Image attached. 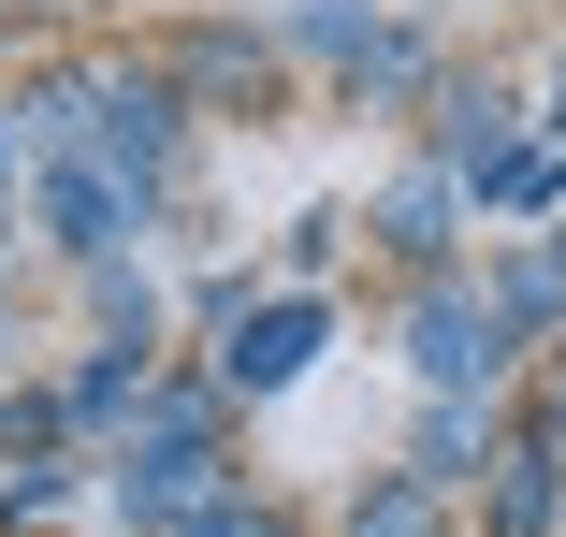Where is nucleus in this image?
Returning <instances> with one entry per match:
<instances>
[{
  "instance_id": "nucleus-1",
  "label": "nucleus",
  "mask_w": 566,
  "mask_h": 537,
  "mask_svg": "<svg viewBox=\"0 0 566 537\" xmlns=\"http://www.w3.org/2000/svg\"><path fill=\"white\" fill-rule=\"evenodd\" d=\"M175 146H189V102H175V73L102 59V73H87V160H102V175H132V189H160V175H175Z\"/></svg>"
},
{
  "instance_id": "nucleus-2",
  "label": "nucleus",
  "mask_w": 566,
  "mask_h": 537,
  "mask_svg": "<svg viewBox=\"0 0 566 537\" xmlns=\"http://www.w3.org/2000/svg\"><path fill=\"white\" fill-rule=\"evenodd\" d=\"M421 378H436V392H494V378H509V305L421 291Z\"/></svg>"
},
{
  "instance_id": "nucleus-3",
  "label": "nucleus",
  "mask_w": 566,
  "mask_h": 537,
  "mask_svg": "<svg viewBox=\"0 0 566 537\" xmlns=\"http://www.w3.org/2000/svg\"><path fill=\"white\" fill-rule=\"evenodd\" d=\"M305 349H319V305H262V319H233V349H218V392H291L305 378Z\"/></svg>"
},
{
  "instance_id": "nucleus-4",
  "label": "nucleus",
  "mask_w": 566,
  "mask_h": 537,
  "mask_svg": "<svg viewBox=\"0 0 566 537\" xmlns=\"http://www.w3.org/2000/svg\"><path fill=\"white\" fill-rule=\"evenodd\" d=\"M146 364H160L146 335H102V349L73 364V392H59V421H73V436H102V421H132V407H146Z\"/></svg>"
},
{
  "instance_id": "nucleus-5",
  "label": "nucleus",
  "mask_w": 566,
  "mask_h": 537,
  "mask_svg": "<svg viewBox=\"0 0 566 537\" xmlns=\"http://www.w3.org/2000/svg\"><path fill=\"white\" fill-rule=\"evenodd\" d=\"M480 451H494V407H480V392H436V407H421V465H407V480H480Z\"/></svg>"
},
{
  "instance_id": "nucleus-6",
  "label": "nucleus",
  "mask_w": 566,
  "mask_h": 537,
  "mask_svg": "<svg viewBox=\"0 0 566 537\" xmlns=\"http://www.w3.org/2000/svg\"><path fill=\"white\" fill-rule=\"evenodd\" d=\"M378 233H392V262H436V248H450V160H421V175L378 203Z\"/></svg>"
},
{
  "instance_id": "nucleus-7",
  "label": "nucleus",
  "mask_w": 566,
  "mask_h": 537,
  "mask_svg": "<svg viewBox=\"0 0 566 537\" xmlns=\"http://www.w3.org/2000/svg\"><path fill=\"white\" fill-rule=\"evenodd\" d=\"M436 160H450V175L509 160V102H494V87H450V131H436Z\"/></svg>"
},
{
  "instance_id": "nucleus-8",
  "label": "nucleus",
  "mask_w": 566,
  "mask_h": 537,
  "mask_svg": "<svg viewBox=\"0 0 566 537\" xmlns=\"http://www.w3.org/2000/svg\"><path fill=\"white\" fill-rule=\"evenodd\" d=\"M262 73H276L262 30H203V44H189V87H203V102H233V87H262Z\"/></svg>"
},
{
  "instance_id": "nucleus-9",
  "label": "nucleus",
  "mask_w": 566,
  "mask_h": 537,
  "mask_svg": "<svg viewBox=\"0 0 566 537\" xmlns=\"http://www.w3.org/2000/svg\"><path fill=\"white\" fill-rule=\"evenodd\" d=\"M552 508H566V480H552V451H523L494 480V537H552Z\"/></svg>"
},
{
  "instance_id": "nucleus-10",
  "label": "nucleus",
  "mask_w": 566,
  "mask_h": 537,
  "mask_svg": "<svg viewBox=\"0 0 566 537\" xmlns=\"http://www.w3.org/2000/svg\"><path fill=\"white\" fill-rule=\"evenodd\" d=\"M349 537H436V480H378L349 508Z\"/></svg>"
},
{
  "instance_id": "nucleus-11",
  "label": "nucleus",
  "mask_w": 566,
  "mask_h": 537,
  "mask_svg": "<svg viewBox=\"0 0 566 537\" xmlns=\"http://www.w3.org/2000/svg\"><path fill=\"white\" fill-rule=\"evenodd\" d=\"M160 537H276V508H262V494H233V480H218V494H203L189 523H160Z\"/></svg>"
},
{
  "instance_id": "nucleus-12",
  "label": "nucleus",
  "mask_w": 566,
  "mask_h": 537,
  "mask_svg": "<svg viewBox=\"0 0 566 537\" xmlns=\"http://www.w3.org/2000/svg\"><path fill=\"white\" fill-rule=\"evenodd\" d=\"M494 305H509V319H552V305H566V248H537V262H509V276H494Z\"/></svg>"
},
{
  "instance_id": "nucleus-13",
  "label": "nucleus",
  "mask_w": 566,
  "mask_h": 537,
  "mask_svg": "<svg viewBox=\"0 0 566 537\" xmlns=\"http://www.w3.org/2000/svg\"><path fill=\"white\" fill-rule=\"evenodd\" d=\"M349 73H364V87H378V102H407V87H421V73H436V59H421V44H407V30H378V44H364V59H349Z\"/></svg>"
},
{
  "instance_id": "nucleus-14",
  "label": "nucleus",
  "mask_w": 566,
  "mask_h": 537,
  "mask_svg": "<svg viewBox=\"0 0 566 537\" xmlns=\"http://www.w3.org/2000/svg\"><path fill=\"white\" fill-rule=\"evenodd\" d=\"M0 436H15V421H0Z\"/></svg>"
}]
</instances>
